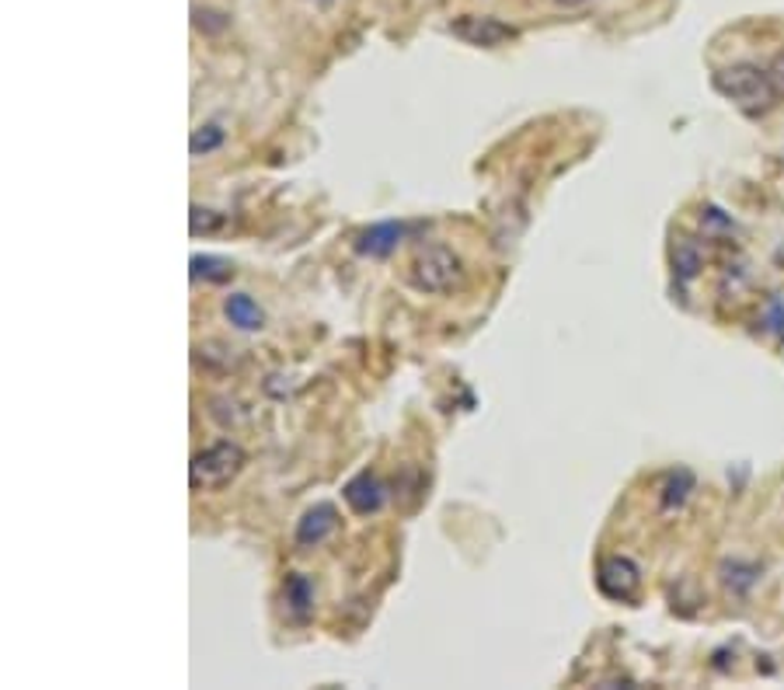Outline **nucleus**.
I'll return each instance as SVG.
<instances>
[{
  "instance_id": "10",
  "label": "nucleus",
  "mask_w": 784,
  "mask_h": 690,
  "mask_svg": "<svg viewBox=\"0 0 784 690\" xmlns=\"http://www.w3.org/2000/svg\"><path fill=\"white\" fill-rule=\"evenodd\" d=\"M283 600L289 607V614L304 621L314 603V582L307 576H300V572H293V576H286V582H283Z\"/></svg>"
},
{
  "instance_id": "3",
  "label": "nucleus",
  "mask_w": 784,
  "mask_h": 690,
  "mask_svg": "<svg viewBox=\"0 0 784 690\" xmlns=\"http://www.w3.org/2000/svg\"><path fill=\"white\" fill-rule=\"evenodd\" d=\"M416 283L425 293H450L464 283V269L461 259L446 245H429L419 251L416 259Z\"/></svg>"
},
{
  "instance_id": "18",
  "label": "nucleus",
  "mask_w": 784,
  "mask_h": 690,
  "mask_svg": "<svg viewBox=\"0 0 784 690\" xmlns=\"http://www.w3.org/2000/svg\"><path fill=\"white\" fill-rule=\"evenodd\" d=\"M561 8H582V4H593V0H558Z\"/></svg>"
},
{
  "instance_id": "14",
  "label": "nucleus",
  "mask_w": 784,
  "mask_h": 690,
  "mask_svg": "<svg viewBox=\"0 0 784 690\" xmlns=\"http://www.w3.org/2000/svg\"><path fill=\"white\" fill-rule=\"evenodd\" d=\"M224 144V129L220 126H203V129H195L192 133V140H189V150L200 157V154H209V150H217Z\"/></svg>"
},
{
  "instance_id": "5",
  "label": "nucleus",
  "mask_w": 784,
  "mask_h": 690,
  "mask_svg": "<svg viewBox=\"0 0 784 690\" xmlns=\"http://www.w3.org/2000/svg\"><path fill=\"white\" fill-rule=\"evenodd\" d=\"M450 32H454L461 43L481 46V49H496V46L509 43V38H516V29L505 25L502 18H492V14H464L450 25Z\"/></svg>"
},
{
  "instance_id": "4",
  "label": "nucleus",
  "mask_w": 784,
  "mask_h": 690,
  "mask_svg": "<svg viewBox=\"0 0 784 690\" xmlns=\"http://www.w3.org/2000/svg\"><path fill=\"white\" fill-rule=\"evenodd\" d=\"M638 586H641V568L624 558V555H611L603 558L600 568H596V589L606 597V600H617V603H627L638 597Z\"/></svg>"
},
{
  "instance_id": "17",
  "label": "nucleus",
  "mask_w": 784,
  "mask_h": 690,
  "mask_svg": "<svg viewBox=\"0 0 784 690\" xmlns=\"http://www.w3.org/2000/svg\"><path fill=\"white\" fill-rule=\"evenodd\" d=\"M768 321H771V331L777 335V339H784V304H781V301H771Z\"/></svg>"
},
{
  "instance_id": "12",
  "label": "nucleus",
  "mask_w": 784,
  "mask_h": 690,
  "mask_svg": "<svg viewBox=\"0 0 784 690\" xmlns=\"http://www.w3.org/2000/svg\"><path fill=\"white\" fill-rule=\"evenodd\" d=\"M234 275V265L213 254H195L192 259V280H209V283H227Z\"/></svg>"
},
{
  "instance_id": "19",
  "label": "nucleus",
  "mask_w": 784,
  "mask_h": 690,
  "mask_svg": "<svg viewBox=\"0 0 784 690\" xmlns=\"http://www.w3.org/2000/svg\"><path fill=\"white\" fill-rule=\"evenodd\" d=\"M307 4H318V8H325V4H331V0H307Z\"/></svg>"
},
{
  "instance_id": "9",
  "label": "nucleus",
  "mask_w": 784,
  "mask_h": 690,
  "mask_svg": "<svg viewBox=\"0 0 784 690\" xmlns=\"http://www.w3.org/2000/svg\"><path fill=\"white\" fill-rule=\"evenodd\" d=\"M224 314L238 331H259L265 325V310L254 304L248 293H230L224 301Z\"/></svg>"
},
{
  "instance_id": "11",
  "label": "nucleus",
  "mask_w": 784,
  "mask_h": 690,
  "mask_svg": "<svg viewBox=\"0 0 784 690\" xmlns=\"http://www.w3.org/2000/svg\"><path fill=\"white\" fill-rule=\"evenodd\" d=\"M691 491H694V475L688 467H677L670 478H666L662 485V512H673L680 509L683 502L691 499Z\"/></svg>"
},
{
  "instance_id": "2",
  "label": "nucleus",
  "mask_w": 784,
  "mask_h": 690,
  "mask_svg": "<svg viewBox=\"0 0 784 690\" xmlns=\"http://www.w3.org/2000/svg\"><path fill=\"white\" fill-rule=\"evenodd\" d=\"M245 467V450L230 440H220L206 450H200L189 464V488L192 491H217L227 482H234Z\"/></svg>"
},
{
  "instance_id": "15",
  "label": "nucleus",
  "mask_w": 784,
  "mask_h": 690,
  "mask_svg": "<svg viewBox=\"0 0 784 690\" xmlns=\"http://www.w3.org/2000/svg\"><path fill=\"white\" fill-rule=\"evenodd\" d=\"M224 224V216L220 213H213V210H203V206H192V216H189V230L200 238V234H213V230H220Z\"/></svg>"
},
{
  "instance_id": "7",
  "label": "nucleus",
  "mask_w": 784,
  "mask_h": 690,
  "mask_svg": "<svg viewBox=\"0 0 784 690\" xmlns=\"http://www.w3.org/2000/svg\"><path fill=\"white\" fill-rule=\"evenodd\" d=\"M405 230H408V227L398 224V220H384V224L366 227L360 238H356V251L363 254V259H387V254L401 245Z\"/></svg>"
},
{
  "instance_id": "16",
  "label": "nucleus",
  "mask_w": 784,
  "mask_h": 690,
  "mask_svg": "<svg viewBox=\"0 0 784 690\" xmlns=\"http://www.w3.org/2000/svg\"><path fill=\"white\" fill-rule=\"evenodd\" d=\"M673 265H677V272H680V280H694L697 269H701V254H697L691 245H680V248L673 251Z\"/></svg>"
},
{
  "instance_id": "1",
  "label": "nucleus",
  "mask_w": 784,
  "mask_h": 690,
  "mask_svg": "<svg viewBox=\"0 0 784 690\" xmlns=\"http://www.w3.org/2000/svg\"><path fill=\"white\" fill-rule=\"evenodd\" d=\"M712 84L721 98H729L736 109H742L747 115H760L768 112L777 102V81L768 67H757V64H732V67H721Z\"/></svg>"
},
{
  "instance_id": "6",
  "label": "nucleus",
  "mask_w": 784,
  "mask_h": 690,
  "mask_svg": "<svg viewBox=\"0 0 784 690\" xmlns=\"http://www.w3.org/2000/svg\"><path fill=\"white\" fill-rule=\"evenodd\" d=\"M336 527H339V512L331 502H318V506H310L300 523H297V544L300 547H318L325 544L331 534H336Z\"/></svg>"
},
{
  "instance_id": "13",
  "label": "nucleus",
  "mask_w": 784,
  "mask_h": 690,
  "mask_svg": "<svg viewBox=\"0 0 784 690\" xmlns=\"http://www.w3.org/2000/svg\"><path fill=\"white\" fill-rule=\"evenodd\" d=\"M725 586H732L736 593H747V589L760 579V568L757 565H742V562H732V565H725Z\"/></svg>"
},
{
  "instance_id": "8",
  "label": "nucleus",
  "mask_w": 784,
  "mask_h": 690,
  "mask_svg": "<svg viewBox=\"0 0 784 690\" xmlns=\"http://www.w3.org/2000/svg\"><path fill=\"white\" fill-rule=\"evenodd\" d=\"M342 496H345L349 509L356 512V517H370V512H377L384 506V485H380L377 475L363 471V475H356L342 488Z\"/></svg>"
}]
</instances>
